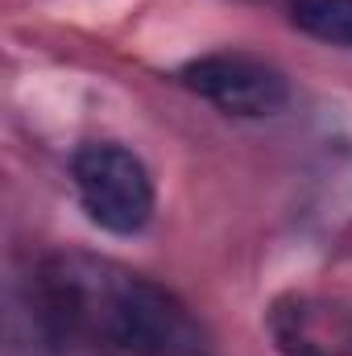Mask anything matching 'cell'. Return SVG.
I'll return each mask as SVG.
<instances>
[{"label": "cell", "instance_id": "obj_1", "mask_svg": "<svg viewBox=\"0 0 352 356\" xmlns=\"http://www.w3.org/2000/svg\"><path fill=\"white\" fill-rule=\"evenodd\" d=\"M50 332L125 356H216L203 319L175 290L91 253H54L33 277Z\"/></svg>", "mask_w": 352, "mask_h": 356}, {"label": "cell", "instance_id": "obj_2", "mask_svg": "<svg viewBox=\"0 0 352 356\" xmlns=\"http://www.w3.org/2000/svg\"><path fill=\"white\" fill-rule=\"evenodd\" d=\"M71 178L88 220L104 232L137 236L154 220V178L133 149L116 141H88L71 158Z\"/></svg>", "mask_w": 352, "mask_h": 356}, {"label": "cell", "instance_id": "obj_3", "mask_svg": "<svg viewBox=\"0 0 352 356\" xmlns=\"http://www.w3.org/2000/svg\"><path fill=\"white\" fill-rule=\"evenodd\" d=\"M178 79L195 95H203L207 104H216L228 116H278L290 99L286 75L253 54L241 50H224V54H203L195 63H186L178 71Z\"/></svg>", "mask_w": 352, "mask_h": 356}, {"label": "cell", "instance_id": "obj_4", "mask_svg": "<svg viewBox=\"0 0 352 356\" xmlns=\"http://www.w3.org/2000/svg\"><path fill=\"white\" fill-rule=\"evenodd\" d=\"M269 336L282 356H352V302L286 294L269 307Z\"/></svg>", "mask_w": 352, "mask_h": 356}, {"label": "cell", "instance_id": "obj_5", "mask_svg": "<svg viewBox=\"0 0 352 356\" xmlns=\"http://www.w3.org/2000/svg\"><path fill=\"white\" fill-rule=\"evenodd\" d=\"M290 17L307 38L352 50V0H294Z\"/></svg>", "mask_w": 352, "mask_h": 356}]
</instances>
